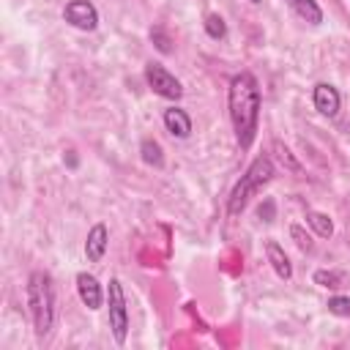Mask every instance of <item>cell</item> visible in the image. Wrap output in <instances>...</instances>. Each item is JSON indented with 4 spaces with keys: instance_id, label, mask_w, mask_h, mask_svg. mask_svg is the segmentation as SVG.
Listing matches in <instances>:
<instances>
[{
    "instance_id": "cell-1",
    "label": "cell",
    "mask_w": 350,
    "mask_h": 350,
    "mask_svg": "<svg viewBox=\"0 0 350 350\" xmlns=\"http://www.w3.org/2000/svg\"><path fill=\"white\" fill-rule=\"evenodd\" d=\"M227 107H230V120H232L238 145L249 148L257 134V120H260V85L254 74L241 71L230 79Z\"/></svg>"
},
{
    "instance_id": "cell-2",
    "label": "cell",
    "mask_w": 350,
    "mask_h": 350,
    "mask_svg": "<svg viewBox=\"0 0 350 350\" xmlns=\"http://www.w3.org/2000/svg\"><path fill=\"white\" fill-rule=\"evenodd\" d=\"M27 306H30L36 334L44 336L55 320V290H52L49 276L41 271L30 273V279H27Z\"/></svg>"
},
{
    "instance_id": "cell-3",
    "label": "cell",
    "mask_w": 350,
    "mask_h": 350,
    "mask_svg": "<svg viewBox=\"0 0 350 350\" xmlns=\"http://www.w3.org/2000/svg\"><path fill=\"white\" fill-rule=\"evenodd\" d=\"M271 178H273V164H271V159H268V156H257V159L249 164V170L241 175V180L235 183V189H232V194H230V202H227L230 216L241 213V211L246 208V202L252 200V194H257Z\"/></svg>"
},
{
    "instance_id": "cell-4",
    "label": "cell",
    "mask_w": 350,
    "mask_h": 350,
    "mask_svg": "<svg viewBox=\"0 0 350 350\" xmlns=\"http://www.w3.org/2000/svg\"><path fill=\"white\" fill-rule=\"evenodd\" d=\"M107 304H109V328L115 334V339L123 345L126 334H129V312H126V295H123V284L118 279H109L107 287Z\"/></svg>"
},
{
    "instance_id": "cell-5",
    "label": "cell",
    "mask_w": 350,
    "mask_h": 350,
    "mask_svg": "<svg viewBox=\"0 0 350 350\" xmlns=\"http://www.w3.org/2000/svg\"><path fill=\"white\" fill-rule=\"evenodd\" d=\"M145 79H148L150 90L159 93V96H164V98H180V93H183L180 82H178L164 66H159V63H148V68H145Z\"/></svg>"
},
{
    "instance_id": "cell-6",
    "label": "cell",
    "mask_w": 350,
    "mask_h": 350,
    "mask_svg": "<svg viewBox=\"0 0 350 350\" xmlns=\"http://www.w3.org/2000/svg\"><path fill=\"white\" fill-rule=\"evenodd\" d=\"M63 16H66V22H71L79 30H93L98 25V11H96V5L90 0H71L66 5Z\"/></svg>"
},
{
    "instance_id": "cell-7",
    "label": "cell",
    "mask_w": 350,
    "mask_h": 350,
    "mask_svg": "<svg viewBox=\"0 0 350 350\" xmlns=\"http://www.w3.org/2000/svg\"><path fill=\"white\" fill-rule=\"evenodd\" d=\"M312 101H314V109L320 112V115H336L339 112V93H336V88L334 85H328V82H320V85H314V93H312Z\"/></svg>"
},
{
    "instance_id": "cell-8",
    "label": "cell",
    "mask_w": 350,
    "mask_h": 350,
    "mask_svg": "<svg viewBox=\"0 0 350 350\" xmlns=\"http://www.w3.org/2000/svg\"><path fill=\"white\" fill-rule=\"evenodd\" d=\"M77 293L82 298V304L88 309H98L101 306V284L93 273H79L77 276Z\"/></svg>"
},
{
    "instance_id": "cell-9",
    "label": "cell",
    "mask_w": 350,
    "mask_h": 350,
    "mask_svg": "<svg viewBox=\"0 0 350 350\" xmlns=\"http://www.w3.org/2000/svg\"><path fill=\"white\" fill-rule=\"evenodd\" d=\"M107 243H109V232L104 224H93L90 232H88V241H85V254L90 262H98L107 252Z\"/></svg>"
},
{
    "instance_id": "cell-10",
    "label": "cell",
    "mask_w": 350,
    "mask_h": 350,
    "mask_svg": "<svg viewBox=\"0 0 350 350\" xmlns=\"http://www.w3.org/2000/svg\"><path fill=\"white\" fill-rule=\"evenodd\" d=\"M164 126H167V131H170L172 137H178V139H186V137L191 134V118H189L183 109H178V107L164 109Z\"/></svg>"
},
{
    "instance_id": "cell-11",
    "label": "cell",
    "mask_w": 350,
    "mask_h": 350,
    "mask_svg": "<svg viewBox=\"0 0 350 350\" xmlns=\"http://www.w3.org/2000/svg\"><path fill=\"white\" fill-rule=\"evenodd\" d=\"M265 252H268V260H271L273 271H276L282 279H290V276H293V265H290L284 249H282L276 241H268V243H265Z\"/></svg>"
},
{
    "instance_id": "cell-12",
    "label": "cell",
    "mask_w": 350,
    "mask_h": 350,
    "mask_svg": "<svg viewBox=\"0 0 350 350\" xmlns=\"http://www.w3.org/2000/svg\"><path fill=\"white\" fill-rule=\"evenodd\" d=\"M287 5H290L301 19L312 22V25H320V22H323V11H320L317 0H287Z\"/></svg>"
},
{
    "instance_id": "cell-13",
    "label": "cell",
    "mask_w": 350,
    "mask_h": 350,
    "mask_svg": "<svg viewBox=\"0 0 350 350\" xmlns=\"http://www.w3.org/2000/svg\"><path fill=\"white\" fill-rule=\"evenodd\" d=\"M306 224H309L320 238H331V232H334L331 219H328L325 213H320V211H309V213H306Z\"/></svg>"
},
{
    "instance_id": "cell-14",
    "label": "cell",
    "mask_w": 350,
    "mask_h": 350,
    "mask_svg": "<svg viewBox=\"0 0 350 350\" xmlns=\"http://www.w3.org/2000/svg\"><path fill=\"white\" fill-rule=\"evenodd\" d=\"M139 153H142V161H145V164H150V167H161V164H164L161 145H159L156 139H142Z\"/></svg>"
},
{
    "instance_id": "cell-15",
    "label": "cell",
    "mask_w": 350,
    "mask_h": 350,
    "mask_svg": "<svg viewBox=\"0 0 350 350\" xmlns=\"http://www.w3.org/2000/svg\"><path fill=\"white\" fill-rule=\"evenodd\" d=\"M205 33L211 38H224L227 36V27H224V19L219 14H208L205 16Z\"/></svg>"
},
{
    "instance_id": "cell-16",
    "label": "cell",
    "mask_w": 350,
    "mask_h": 350,
    "mask_svg": "<svg viewBox=\"0 0 350 350\" xmlns=\"http://www.w3.org/2000/svg\"><path fill=\"white\" fill-rule=\"evenodd\" d=\"M314 282H317V284H323V287L336 290V287H342L345 276H342L339 271H317V273H314Z\"/></svg>"
},
{
    "instance_id": "cell-17",
    "label": "cell",
    "mask_w": 350,
    "mask_h": 350,
    "mask_svg": "<svg viewBox=\"0 0 350 350\" xmlns=\"http://www.w3.org/2000/svg\"><path fill=\"white\" fill-rule=\"evenodd\" d=\"M328 312L339 317H350V298H342V295L328 298Z\"/></svg>"
},
{
    "instance_id": "cell-18",
    "label": "cell",
    "mask_w": 350,
    "mask_h": 350,
    "mask_svg": "<svg viewBox=\"0 0 350 350\" xmlns=\"http://www.w3.org/2000/svg\"><path fill=\"white\" fill-rule=\"evenodd\" d=\"M150 38H153V44H156L159 52H164V55L172 52V41H170V36L164 33V27H153V30H150Z\"/></svg>"
},
{
    "instance_id": "cell-19",
    "label": "cell",
    "mask_w": 350,
    "mask_h": 350,
    "mask_svg": "<svg viewBox=\"0 0 350 350\" xmlns=\"http://www.w3.org/2000/svg\"><path fill=\"white\" fill-rule=\"evenodd\" d=\"M273 150H276V156H279V159H282V161H284V164H287L293 172H301V164H298V161L290 156V150H287V148H282V142H273Z\"/></svg>"
},
{
    "instance_id": "cell-20",
    "label": "cell",
    "mask_w": 350,
    "mask_h": 350,
    "mask_svg": "<svg viewBox=\"0 0 350 350\" xmlns=\"http://www.w3.org/2000/svg\"><path fill=\"white\" fill-rule=\"evenodd\" d=\"M290 235L295 238V243H298L301 249H309V246H312V241H309V235H304V230H301V227H293V230H290Z\"/></svg>"
},
{
    "instance_id": "cell-21",
    "label": "cell",
    "mask_w": 350,
    "mask_h": 350,
    "mask_svg": "<svg viewBox=\"0 0 350 350\" xmlns=\"http://www.w3.org/2000/svg\"><path fill=\"white\" fill-rule=\"evenodd\" d=\"M260 216H265V221H271V216H273V202L271 200H265V205H260Z\"/></svg>"
},
{
    "instance_id": "cell-22",
    "label": "cell",
    "mask_w": 350,
    "mask_h": 350,
    "mask_svg": "<svg viewBox=\"0 0 350 350\" xmlns=\"http://www.w3.org/2000/svg\"><path fill=\"white\" fill-rule=\"evenodd\" d=\"M249 3H262V0H249Z\"/></svg>"
}]
</instances>
